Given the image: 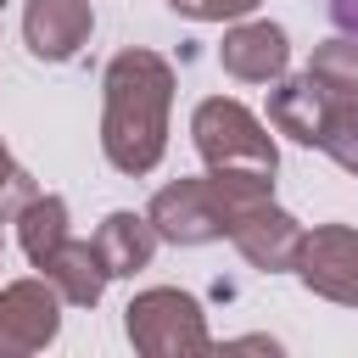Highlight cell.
I'll use <instances>...</instances> for the list:
<instances>
[{
  "label": "cell",
  "instance_id": "obj_12",
  "mask_svg": "<svg viewBox=\"0 0 358 358\" xmlns=\"http://www.w3.org/2000/svg\"><path fill=\"white\" fill-rule=\"evenodd\" d=\"M50 285H56V296H62V308H95L101 296H106V263H101V252H95V241H62L50 257H45V268H39Z\"/></svg>",
  "mask_w": 358,
  "mask_h": 358
},
{
  "label": "cell",
  "instance_id": "obj_17",
  "mask_svg": "<svg viewBox=\"0 0 358 358\" xmlns=\"http://www.w3.org/2000/svg\"><path fill=\"white\" fill-rule=\"evenodd\" d=\"M263 0H168V11L190 17V22H241L252 17Z\"/></svg>",
  "mask_w": 358,
  "mask_h": 358
},
{
  "label": "cell",
  "instance_id": "obj_8",
  "mask_svg": "<svg viewBox=\"0 0 358 358\" xmlns=\"http://www.w3.org/2000/svg\"><path fill=\"white\" fill-rule=\"evenodd\" d=\"M95 34V6L90 0H28L22 6V45L34 62H73Z\"/></svg>",
  "mask_w": 358,
  "mask_h": 358
},
{
  "label": "cell",
  "instance_id": "obj_4",
  "mask_svg": "<svg viewBox=\"0 0 358 358\" xmlns=\"http://www.w3.org/2000/svg\"><path fill=\"white\" fill-rule=\"evenodd\" d=\"M145 218H151L157 241H168V246H213V241L229 235L224 201H218V190H213V173L162 185V190L145 201Z\"/></svg>",
  "mask_w": 358,
  "mask_h": 358
},
{
  "label": "cell",
  "instance_id": "obj_20",
  "mask_svg": "<svg viewBox=\"0 0 358 358\" xmlns=\"http://www.w3.org/2000/svg\"><path fill=\"white\" fill-rule=\"evenodd\" d=\"M0 11H6V0H0Z\"/></svg>",
  "mask_w": 358,
  "mask_h": 358
},
{
  "label": "cell",
  "instance_id": "obj_3",
  "mask_svg": "<svg viewBox=\"0 0 358 358\" xmlns=\"http://www.w3.org/2000/svg\"><path fill=\"white\" fill-rule=\"evenodd\" d=\"M123 336L140 358H185V352H213L207 313L190 291L179 285H145L123 308Z\"/></svg>",
  "mask_w": 358,
  "mask_h": 358
},
{
  "label": "cell",
  "instance_id": "obj_2",
  "mask_svg": "<svg viewBox=\"0 0 358 358\" xmlns=\"http://www.w3.org/2000/svg\"><path fill=\"white\" fill-rule=\"evenodd\" d=\"M190 145H196V157L213 173H263V179L280 173V151H274L268 123L246 101H235V95L196 101V112H190Z\"/></svg>",
  "mask_w": 358,
  "mask_h": 358
},
{
  "label": "cell",
  "instance_id": "obj_1",
  "mask_svg": "<svg viewBox=\"0 0 358 358\" xmlns=\"http://www.w3.org/2000/svg\"><path fill=\"white\" fill-rule=\"evenodd\" d=\"M173 62L129 45L101 73V151L117 173L140 179L168 151V112H173Z\"/></svg>",
  "mask_w": 358,
  "mask_h": 358
},
{
  "label": "cell",
  "instance_id": "obj_18",
  "mask_svg": "<svg viewBox=\"0 0 358 358\" xmlns=\"http://www.w3.org/2000/svg\"><path fill=\"white\" fill-rule=\"evenodd\" d=\"M330 22H336V34L358 39V0H330Z\"/></svg>",
  "mask_w": 358,
  "mask_h": 358
},
{
  "label": "cell",
  "instance_id": "obj_13",
  "mask_svg": "<svg viewBox=\"0 0 358 358\" xmlns=\"http://www.w3.org/2000/svg\"><path fill=\"white\" fill-rule=\"evenodd\" d=\"M17 246H22V257L34 263V268H45V257L73 235V218H67V201L62 196H50V190H34L22 207H17Z\"/></svg>",
  "mask_w": 358,
  "mask_h": 358
},
{
  "label": "cell",
  "instance_id": "obj_5",
  "mask_svg": "<svg viewBox=\"0 0 358 358\" xmlns=\"http://www.w3.org/2000/svg\"><path fill=\"white\" fill-rule=\"evenodd\" d=\"M291 274L313 296H324L336 308H358V229L352 224H319V229H308Z\"/></svg>",
  "mask_w": 358,
  "mask_h": 358
},
{
  "label": "cell",
  "instance_id": "obj_15",
  "mask_svg": "<svg viewBox=\"0 0 358 358\" xmlns=\"http://www.w3.org/2000/svg\"><path fill=\"white\" fill-rule=\"evenodd\" d=\"M308 73H313L330 95H358V39H352V34H336V39L313 45Z\"/></svg>",
  "mask_w": 358,
  "mask_h": 358
},
{
  "label": "cell",
  "instance_id": "obj_14",
  "mask_svg": "<svg viewBox=\"0 0 358 358\" xmlns=\"http://www.w3.org/2000/svg\"><path fill=\"white\" fill-rule=\"evenodd\" d=\"M319 151L358 179V95H336L330 112H324V129H319Z\"/></svg>",
  "mask_w": 358,
  "mask_h": 358
},
{
  "label": "cell",
  "instance_id": "obj_9",
  "mask_svg": "<svg viewBox=\"0 0 358 358\" xmlns=\"http://www.w3.org/2000/svg\"><path fill=\"white\" fill-rule=\"evenodd\" d=\"M218 67H224L235 84H274V78L291 67V39H285V28L268 22V17H241V22L224 28Z\"/></svg>",
  "mask_w": 358,
  "mask_h": 358
},
{
  "label": "cell",
  "instance_id": "obj_16",
  "mask_svg": "<svg viewBox=\"0 0 358 358\" xmlns=\"http://www.w3.org/2000/svg\"><path fill=\"white\" fill-rule=\"evenodd\" d=\"M28 196H34V173H28V168L11 157V145L0 140V224L17 218V207H22Z\"/></svg>",
  "mask_w": 358,
  "mask_h": 358
},
{
  "label": "cell",
  "instance_id": "obj_10",
  "mask_svg": "<svg viewBox=\"0 0 358 358\" xmlns=\"http://www.w3.org/2000/svg\"><path fill=\"white\" fill-rule=\"evenodd\" d=\"M330 90L302 67V73H280L268 84V129L296 140V145H313L319 151V129H324V112H330Z\"/></svg>",
  "mask_w": 358,
  "mask_h": 358
},
{
  "label": "cell",
  "instance_id": "obj_11",
  "mask_svg": "<svg viewBox=\"0 0 358 358\" xmlns=\"http://www.w3.org/2000/svg\"><path fill=\"white\" fill-rule=\"evenodd\" d=\"M90 241H95V252H101V263H106L112 280H134L140 268H151V257H157V246H162L157 229H151V218H145V213H129V207L106 213Z\"/></svg>",
  "mask_w": 358,
  "mask_h": 358
},
{
  "label": "cell",
  "instance_id": "obj_6",
  "mask_svg": "<svg viewBox=\"0 0 358 358\" xmlns=\"http://www.w3.org/2000/svg\"><path fill=\"white\" fill-rule=\"evenodd\" d=\"M62 336V296L45 274L0 285V358L45 352Z\"/></svg>",
  "mask_w": 358,
  "mask_h": 358
},
{
  "label": "cell",
  "instance_id": "obj_19",
  "mask_svg": "<svg viewBox=\"0 0 358 358\" xmlns=\"http://www.w3.org/2000/svg\"><path fill=\"white\" fill-rule=\"evenodd\" d=\"M0 257H6V235H0Z\"/></svg>",
  "mask_w": 358,
  "mask_h": 358
},
{
  "label": "cell",
  "instance_id": "obj_7",
  "mask_svg": "<svg viewBox=\"0 0 358 358\" xmlns=\"http://www.w3.org/2000/svg\"><path fill=\"white\" fill-rule=\"evenodd\" d=\"M302 224L274 201V196H263V201H252V207H241L235 218H229V235L224 241H235V252L252 263V268H263V274H291L296 268V252H302Z\"/></svg>",
  "mask_w": 358,
  "mask_h": 358
}]
</instances>
